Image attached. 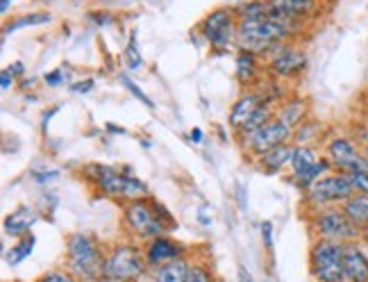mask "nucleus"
Masks as SVG:
<instances>
[{"mask_svg":"<svg viewBox=\"0 0 368 282\" xmlns=\"http://www.w3.org/2000/svg\"><path fill=\"white\" fill-rule=\"evenodd\" d=\"M82 178H85L89 185H94L100 194L123 200V203L150 196L148 187L143 185L139 178H135L132 173H123V171L111 168L107 164H87L82 168Z\"/></svg>","mask_w":368,"mask_h":282,"instance_id":"f257e3e1","label":"nucleus"},{"mask_svg":"<svg viewBox=\"0 0 368 282\" xmlns=\"http://www.w3.org/2000/svg\"><path fill=\"white\" fill-rule=\"evenodd\" d=\"M105 248L87 233H70L66 237V269L78 280L98 282L105 269Z\"/></svg>","mask_w":368,"mask_h":282,"instance_id":"f03ea898","label":"nucleus"},{"mask_svg":"<svg viewBox=\"0 0 368 282\" xmlns=\"http://www.w3.org/2000/svg\"><path fill=\"white\" fill-rule=\"evenodd\" d=\"M291 35L271 18H259V21H239L237 25V46L243 53L264 55L273 46L291 42Z\"/></svg>","mask_w":368,"mask_h":282,"instance_id":"7ed1b4c3","label":"nucleus"},{"mask_svg":"<svg viewBox=\"0 0 368 282\" xmlns=\"http://www.w3.org/2000/svg\"><path fill=\"white\" fill-rule=\"evenodd\" d=\"M148 264L143 259V248L135 244H116L107 250L102 280L107 282H139L148 274Z\"/></svg>","mask_w":368,"mask_h":282,"instance_id":"20e7f679","label":"nucleus"},{"mask_svg":"<svg viewBox=\"0 0 368 282\" xmlns=\"http://www.w3.org/2000/svg\"><path fill=\"white\" fill-rule=\"evenodd\" d=\"M309 228L314 239H327L336 241V244H350V241H360L362 237V228L345 214L341 205L314 212L309 219Z\"/></svg>","mask_w":368,"mask_h":282,"instance_id":"39448f33","label":"nucleus"},{"mask_svg":"<svg viewBox=\"0 0 368 282\" xmlns=\"http://www.w3.org/2000/svg\"><path fill=\"white\" fill-rule=\"evenodd\" d=\"M123 223H125L128 233L132 237H137L141 241H150L155 237H161L166 230H171L164 221L157 216L155 200L139 198L130 200V203H123Z\"/></svg>","mask_w":368,"mask_h":282,"instance_id":"423d86ee","label":"nucleus"},{"mask_svg":"<svg viewBox=\"0 0 368 282\" xmlns=\"http://www.w3.org/2000/svg\"><path fill=\"white\" fill-rule=\"evenodd\" d=\"M355 196V189L348 173H339V171H330L323 176L319 183H314L309 189L305 191V205L314 212L325 209V207H339L348 198Z\"/></svg>","mask_w":368,"mask_h":282,"instance_id":"0eeeda50","label":"nucleus"},{"mask_svg":"<svg viewBox=\"0 0 368 282\" xmlns=\"http://www.w3.org/2000/svg\"><path fill=\"white\" fill-rule=\"evenodd\" d=\"M309 274L314 282H339L343 278V244L314 239L309 248Z\"/></svg>","mask_w":368,"mask_h":282,"instance_id":"6e6552de","label":"nucleus"},{"mask_svg":"<svg viewBox=\"0 0 368 282\" xmlns=\"http://www.w3.org/2000/svg\"><path fill=\"white\" fill-rule=\"evenodd\" d=\"M237 25H239V18L234 14V9L221 7L204 16L198 30L209 42L211 48L223 50V48H230L232 44H237Z\"/></svg>","mask_w":368,"mask_h":282,"instance_id":"1a4fd4ad","label":"nucleus"},{"mask_svg":"<svg viewBox=\"0 0 368 282\" xmlns=\"http://www.w3.org/2000/svg\"><path fill=\"white\" fill-rule=\"evenodd\" d=\"M325 157L332 164V171L339 173H350L357 168H366V153L360 148V144L348 137V135H336L325 144Z\"/></svg>","mask_w":368,"mask_h":282,"instance_id":"9d476101","label":"nucleus"},{"mask_svg":"<svg viewBox=\"0 0 368 282\" xmlns=\"http://www.w3.org/2000/svg\"><path fill=\"white\" fill-rule=\"evenodd\" d=\"M266 55H269V73L278 80L298 78L307 66V53L291 42L273 46L269 53H264V57Z\"/></svg>","mask_w":368,"mask_h":282,"instance_id":"9b49d317","label":"nucleus"},{"mask_svg":"<svg viewBox=\"0 0 368 282\" xmlns=\"http://www.w3.org/2000/svg\"><path fill=\"white\" fill-rule=\"evenodd\" d=\"M291 139H293V130L286 125L284 121H280L278 116H275L264 128H259L257 133H254L248 141H245L241 148H243L245 155L259 159V157H264L273 148H278L282 144H291Z\"/></svg>","mask_w":368,"mask_h":282,"instance_id":"f8f14e48","label":"nucleus"},{"mask_svg":"<svg viewBox=\"0 0 368 282\" xmlns=\"http://www.w3.org/2000/svg\"><path fill=\"white\" fill-rule=\"evenodd\" d=\"M187 255V248H184L180 241H176L173 237H155L146 241V246H143V259H146V264L150 271H155L164 264H168L173 259H180Z\"/></svg>","mask_w":368,"mask_h":282,"instance_id":"ddd939ff","label":"nucleus"},{"mask_svg":"<svg viewBox=\"0 0 368 282\" xmlns=\"http://www.w3.org/2000/svg\"><path fill=\"white\" fill-rule=\"evenodd\" d=\"M343 276L355 282H368V250L362 241L343 244Z\"/></svg>","mask_w":368,"mask_h":282,"instance_id":"4468645a","label":"nucleus"},{"mask_svg":"<svg viewBox=\"0 0 368 282\" xmlns=\"http://www.w3.org/2000/svg\"><path fill=\"white\" fill-rule=\"evenodd\" d=\"M266 103L264 96L259 92H254V89H245V92L234 100L232 103V109H230V116H228V125L232 128V133H237V130L248 121L257 109Z\"/></svg>","mask_w":368,"mask_h":282,"instance_id":"2eb2a0df","label":"nucleus"},{"mask_svg":"<svg viewBox=\"0 0 368 282\" xmlns=\"http://www.w3.org/2000/svg\"><path fill=\"white\" fill-rule=\"evenodd\" d=\"M39 221V212L30 205H20L14 212H9L3 221V230L7 237H14V239H23L27 235H32L30 230L35 228V223Z\"/></svg>","mask_w":368,"mask_h":282,"instance_id":"dca6fc26","label":"nucleus"},{"mask_svg":"<svg viewBox=\"0 0 368 282\" xmlns=\"http://www.w3.org/2000/svg\"><path fill=\"white\" fill-rule=\"evenodd\" d=\"M275 116L284 121L291 130L302 125L307 118H309V103L305 98H284L275 105Z\"/></svg>","mask_w":368,"mask_h":282,"instance_id":"f3484780","label":"nucleus"},{"mask_svg":"<svg viewBox=\"0 0 368 282\" xmlns=\"http://www.w3.org/2000/svg\"><path fill=\"white\" fill-rule=\"evenodd\" d=\"M266 3H269V7L275 9V12H282L293 18H302V21L321 12V0H266Z\"/></svg>","mask_w":368,"mask_h":282,"instance_id":"a211bd4d","label":"nucleus"},{"mask_svg":"<svg viewBox=\"0 0 368 282\" xmlns=\"http://www.w3.org/2000/svg\"><path fill=\"white\" fill-rule=\"evenodd\" d=\"M293 144H282L278 148H273L269 150L264 157L257 159V166L264 171V173H269V176H278L282 173V171L286 166H291V157H293Z\"/></svg>","mask_w":368,"mask_h":282,"instance_id":"6ab92c4d","label":"nucleus"},{"mask_svg":"<svg viewBox=\"0 0 368 282\" xmlns=\"http://www.w3.org/2000/svg\"><path fill=\"white\" fill-rule=\"evenodd\" d=\"M271 118H275V105H271V103H264L257 112H254L248 121H245V123L237 130V133H234V137H237V141L243 146L245 141H248L254 133H257L259 128H264L266 123H269Z\"/></svg>","mask_w":368,"mask_h":282,"instance_id":"aec40b11","label":"nucleus"},{"mask_svg":"<svg viewBox=\"0 0 368 282\" xmlns=\"http://www.w3.org/2000/svg\"><path fill=\"white\" fill-rule=\"evenodd\" d=\"M189 266H191V262L187 255L180 259H173L168 264L150 271V282H184V278L189 274Z\"/></svg>","mask_w":368,"mask_h":282,"instance_id":"412c9836","label":"nucleus"},{"mask_svg":"<svg viewBox=\"0 0 368 282\" xmlns=\"http://www.w3.org/2000/svg\"><path fill=\"white\" fill-rule=\"evenodd\" d=\"M332 171V164L327 162V157H321L319 162H316L314 166H309L307 171H302V173H295V176H289V183L293 185V187H298L302 194L307 189H309L314 183H319V180L323 178V176H327Z\"/></svg>","mask_w":368,"mask_h":282,"instance_id":"4be33fe9","label":"nucleus"},{"mask_svg":"<svg viewBox=\"0 0 368 282\" xmlns=\"http://www.w3.org/2000/svg\"><path fill=\"white\" fill-rule=\"evenodd\" d=\"M237 80L241 82V87H250L257 82L259 78V55L252 53H243L239 50L237 53Z\"/></svg>","mask_w":368,"mask_h":282,"instance_id":"5701e85b","label":"nucleus"},{"mask_svg":"<svg viewBox=\"0 0 368 282\" xmlns=\"http://www.w3.org/2000/svg\"><path fill=\"white\" fill-rule=\"evenodd\" d=\"M319 159H321L319 150H316L312 144L309 146H295L293 148V157H291V176L302 173V171H307L309 166H314L316 162H319Z\"/></svg>","mask_w":368,"mask_h":282,"instance_id":"b1692460","label":"nucleus"},{"mask_svg":"<svg viewBox=\"0 0 368 282\" xmlns=\"http://www.w3.org/2000/svg\"><path fill=\"white\" fill-rule=\"evenodd\" d=\"M341 209L350 216L357 226H366L368 223V194H355L345 200L341 205Z\"/></svg>","mask_w":368,"mask_h":282,"instance_id":"393cba45","label":"nucleus"},{"mask_svg":"<svg viewBox=\"0 0 368 282\" xmlns=\"http://www.w3.org/2000/svg\"><path fill=\"white\" fill-rule=\"evenodd\" d=\"M271 12V7L266 0H248V3L239 5L234 9L239 21H259V18H266Z\"/></svg>","mask_w":368,"mask_h":282,"instance_id":"a878e982","label":"nucleus"},{"mask_svg":"<svg viewBox=\"0 0 368 282\" xmlns=\"http://www.w3.org/2000/svg\"><path fill=\"white\" fill-rule=\"evenodd\" d=\"M32 250H35V235H27L23 239H18L16 244L12 246V250H7L5 253V264L9 266H16L20 264L27 255H32Z\"/></svg>","mask_w":368,"mask_h":282,"instance_id":"bb28decb","label":"nucleus"},{"mask_svg":"<svg viewBox=\"0 0 368 282\" xmlns=\"http://www.w3.org/2000/svg\"><path fill=\"white\" fill-rule=\"evenodd\" d=\"M53 21V16H50L48 12H30V14H23V16H18L16 21L12 23H7L3 30H5V35L9 32H16V30L20 27H30V25H46Z\"/></svg>","mask_w":368,"mask_h":282,"instance_id":"cd10ccee","label":"nucleus"},{"mask_svg":"<svg viewBox=\"0 0 368 282\" xmlns=\"http://www.w3.org/2000/svg\"><path fill=\"white\" fill-rule=\"evenodd\" d=\"M319 133H321L319 121L307 118L302 125H298V128L293 130V139H291V144H295V146H309V141L319 139Z\"/></svg>","mask_w":368,"mask_h":282,"instance_id":"c85d7f7f","label":"nucleus"},{"mask_svg":"<svg viewBox=\"0 0 368 282\" xmlns=\"http://www.w3.org/2000/svg\"><path fill=\"white\" fill-rule=\"evenodd\" d=\"M184 282H219V280L207 264H202V262H191L189 274L184 278Z\"/></svg>","mask_w":368,"mask_h":282,"instance_id":"c756f323","label":"nucleus"},{"mask_svg":"<svg viewBox=\"0 0 368 282\" xmlns=\"http://www.w3.org/2000/svg\"><path fill=\"white\" fill-rule=\"evenodd\" d=\"M125 64L130 70H139L143 66V57L137 46V32H130V42L125 46Z\"/></svg>","mask_w":368,"mask_h":282,"instance_id":"7c9ffc66","label":"nucleus"},{"mask_svg":"<svg viewBox=\"0 0 368 282\" xmlns=\"http://www.w3.org/2000/svg\"><path fill=\"white\" fill-rule=\"evenodd\" d=\"M348 178H350L355 194H368V168L350 171V173H348Z\"/></svg>","mask_w":368,"mask_h":282,"instance_id":"2f4dec72","label":"nucleus"},{"mask_svg":"<svg viewBox=\"0 0 368 282\" xmlns=\"http://www.w3.org/2000/svg\"><path fill=\"white\" fill-rule=\"evenodd\" d=\"M39 282H80L68 269H53V271H46L44 276L39 278Z\"/></svg>","mask_w":368,"mask_h":282,"instance_id":"473e14b6","label":"nucleus"},{"mask_svg":"<svg viewBox=\"0 0 368 282\" xmlns=\"http://www.w3.org/2000/svg\"><path fill=\"white\" fill-rule=\"evenodd\" d=\"M121 85H123V87H125V89H128V92H130L132 96H135V98H139V100H141V103H143V105H146V107H150V109H152V107H155V103H152V100H150V98H148V96H146V94H143V92H141V89L137 87V82H135V80H130V78H128L125 73H121Z\"/></svg>","mask_w":368,"mask_h":282,"instance_id":"72a5a7b5","label":"nucleus"},{"mask_svg":"<svg viewBox=\"0 0 368 282\" xmlns=\"http://www.w3.org/2000/svg\"><path fill=\"white\" fill-rule=\"evenodd\" d=\"M64 66H59L55 70H50V73H46L44 75V82L48 87H61V85H66V80L70 78V68H64Z\"/></svg>","mask_w":368,"mask_h":282,"instance_id":"f704fd0d","label":"nucleus"},{"mask_svg":"<svg viewBox=\"0 0 368 282\" xmlns=\"http://www.w3.org/2000/svg\"><path fill=\"white\" fill-rule=\"evenodd\" d=\"M59 178V171L57 168H50V171H35L32 173V180L35 183H39V185H48V183H53V180H57Z\"/></svg>","mask_w":368,"mask_h":282,"instance_id":"c9c22d12","label":"nucleus"},{"mask_svg":"<svg viewBox=\"0 0 368 282\" xmlns=\"http://www.w3.org/2000/svg\"><path fill=\"white\" fill-rule=\"evenodd\" d=\"M259 230H262V241H264L266 250H273V223L271 221H262Z\"/></svg>","mask_w":368,"mask_h":282,"instance_id":"e433bc0d","label":"nucleus"},{"mask_svg":"<svg viewBox=\"0 0 368 282\" xmlns=\"http://www.w3.org/2000/svg\"><path fill=\"white\" fill-rule=\"evenodd\" d=\"M94 78H87V80H78V82H70V92L73 94H89L91 89H94Z\"/></svg>","mask_w":368,"mask_h":282,"instance_id":"4c0bfd02","label":"nucleus"},{"mask_svg":"<svg viewBox=\"0 0 368 282\" xmlns=\"http://www.w3.org/2000/svg\"><path fill=\"white\" fill-rule=\"evenodd\" d=\"M91 21H94V23H98L100 27H105V25H111V23H114V16H111V14H107V12H94V14H91Z\"/></svg>","mask_w":368,"mask_h":282,"instance_id":"58836bf2","label":"nucleus"},{"mask_svg":"<svg viewBox=\"0 0 368 282\" xmlns=\"http://www.w3.org/2000/svg\"><path fill=\"white\" fill-rule=\"evenodd\" d=\"M16 82V78L9 73V68H3V73H0V87H3V92H7V89H12Z\"/></svg>","mask_w":368,"mask_h":282,"instance_id":"ea45409f","label":"nucleus"},{"mask_svg":"<svg viewBox=\"0 0 368 282\" xmlns=\"http://www.w3.org/2000/svg\"><path fill=\"white\" fill-rule=\"evenodd\" d=\"M7 68H9V73H12L14 78H20V75L25 73V66H23V62H12V64H9Z\"/></svg>","mask_w":368,"mask_h":282,"instance_id":"a19ab883","label":"nucleus"},{"mask_svg":"<svg viewBox=\"0 0 368 282\" xmlns=\"http://www.w3.org/2000/svg\"><path fill=\"white\" fill-rule=\"evenodd\" d=\"M189 141H193V144H200L202 141V130L200 128H193L189 133Z\"/></svg>","mask_w":368,"mask_h":282,"instance_id":"79ce46f5","label":"nucleus"},{"mask_svg":"<svg viewBox=\"0 0 368 282\" xmlns=\"http://www.w3.org/2000/svg\"><path fill=\"white\" fill-rule=\"evenodd\" d=\"M239 280H241V282H254L252 276L248 274V271H245V266H239Z\"/></svg>","mask_w":368,"mask_h":282,"instance_id":"37998d69","label":"nucleus"},{"mask_svg":"<svg viewBox=\"0 0 368 282\" xmlns=\"http://www.w3.org/2000/svg\"><path fill=\"white\" fill-rule=\"evenodd\" d=\"M360 241L364 244V248L368 250V223H366V226H362V237H360Z\"/></svg>","mask_w":368,"mask_h":282,"instance_id":"c03bdc74","label":"nucleus"},{"mask_svg":"<svg viewBox=\"0 0 368 282\" xmlns=\"http://www.w3.org/2000/svg\"><path fill=\"white\" fill-rule=\"evenodd\" d=\"M9 7H12V0H0V12L9 14Z\"/></svg>","mask_w":368,"mask_h":282,"instance_id":"a18cd8bd","label":"nucleus"},{"mask_svg":"<svg viewBox=\"0 0 368 282\" xmlns=\"http://www.w3.org/2000/svg\"><path fill=\"white\" fill-rule=\"evenodd\" d=\"M55 114H57V109H50V112H46V114H44V133H46V128H48V121L53 118Z\"/></svg>","mask_w":368,"mask_h":282,"instance_id":"49530a36","label":"nucleus"},{"mask_svg":"<svg viewBox=\"0 0 368 282\" xmlns=\"http://www.w3.org/2000/svg\"><path fill=\"white\" fill-rule=\"evenodd\" d=\"M107 130H109V133H116V135H125V130H123V128H116V125H107Z\"/></svg>","mask_w":368,"mask_h":282,"instance_id":"de8ad7c7","label":"nucleus"},{"mask_svg":"<svg viewBox=\"0 0 368 282\" xmlns=\"http://www.w3.org/2000/svg\"><path fill=\"white\" fill-rule=\"evenodd\" d=\"M20 87H23V89H27V87H32V80H23V82H20Z\"/></svg>","mask_w":368,"mask_h":282,"instance_id":"09e8293b","label":"nucleus"},{"mask_svg":"<svg viewBox=\"0 0 368 282\" xmlns=\"http://www.w3.org/2000/svg\"><path fill=\"white\" fill-rule=\"evenodd\" d=\"M339 282H355V280H350V278H345V276H343V278H341Z\"/></svg>","mask_w":368,"mask_h":282,"instance_id":"8fccbe9b","label":"nucleus"},{"mask_svg":"<svg viewBox=\"0 0 368 282\" xmlns=\"http://www.w3.org/2000/svg\"><path fill=\"white\" fill-rule=\"evenodd\" d=\"M364 153H366V155H368V146H366V148H364Z\"/></svg>","mask_w":368,"mask_h":282,"instance_id":"3c124183","label":"nucleus"},{"mask_svg":"<svg viewBox=\"0 0 368 282\" xmlns=\"http://www.w3.org/2000/svg\"><path fill=\"white\" fill-rule=\"evenodd\" d=\"M35 282H39V280H35Z\"/></svg>","mask_w":368,"mask_h":282,"instance_id":"603ef678","label":"nucleus"}]
</instances>
